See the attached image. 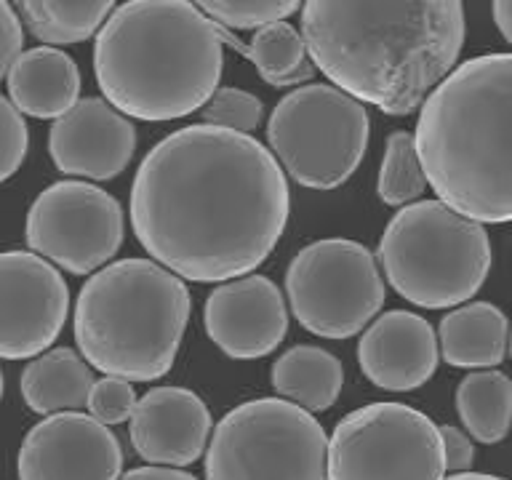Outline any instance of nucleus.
Wrapping results in <instances>:
<instances>
[{
  "label": "nucleus",
  "instance_id": "nucleus-25",
  "mask_svg": "<svg viewBox=\"0 0 512 480\" xmlns=\"http://www.w3.org/2000/svg\"><path fill=\"white\" fill-rule=\"evenodd\" d=\"M422 155L416 147V136L408 131H395L387 136L382 168L376 179V195L384 206H408L422 198L427 190Z\"/></svg>",
  "mask_w": 512,
  "mask_h": 480
},
{
  "label": "nucleus",
  "instance_id": "nucleus-1",
  "mask_svg": "<svg viewBox=\"0 0 512 480\" xmlns=\"http://www.w3.org/2000/svg\"><path fill=\"white\" fill-rule=\"evenodd\" d=\"M286 168L235 128L195 123L160 139L131 184L136 240L179 278H243L278 246L288 224Z\"/></svg>",
  "mask_w": 512,
  "mask_h": 480
},
{
  "label": "nucleus",
  "instance_id": "nucleus-8",
  "mask_svg": "<svg viewBox=\"0 0 512 480\" xmlns=\"http://www.w3.org/2000/svg\"><path fill=\"white\" fill-rule=\"evenodd\" d=\"M371 118L366 102L334 83H310L286 94L267 120V142L286 174L310 190H336L366 155Z\"/></svg>",
  "mask_w": 512,
  "mask_h": 480
},
{
  "label": "nucleus",
  "instance_id": "nucleus-31",
  "mask_svg": "<svg viewBox=\"0 0 512 480\" xmlns=\"http://www.w3.org/2000/svg\"><path fill=\"white\" fill-rule=\"evenodd\" d=\"M440 435H443V448H446V470L451 475L470 470L472 462H475L472 440L454 424H440Z\"/></svg>",
  "mask_w": 512,
  "mask_h": 480
},
{
  "label": "nucleus",
  "instance_id": "nucleus-23",
  "mask_svg": "<svg viewBox=\"0 0 512 480\" xmlns=\"http://www.w3.org/2000/svg\"><path fill=\"white\" fill-rule=\"evenodd\" d=\"M43 46H72L99 35L115 0H11Z\"/></svg>",
  "mask_w": 512,
  "mask_h": 480
},
{
  "label": "nucleus",
  "instance_id": "nucleus-21",
  "mask_svg": "<svg viewBox=\"0 0 512 480\" xmlns=\"http://www.w3.org/2000/svg\"><path fill=\"white\" fill-rule=\"evenodd\" d=\"M272 387L286 400L320 414L334 406L344 384V368L336 355L323 347L299 344L283 352L270 371Z\"/></svg>",
  "mask_w": 512,
  "mask_h": 480
},
{
  "label": "nucleus",
  "instance_id": "nucleus-14",
  "mask_svg": "<svg viewBox=\"0 0 512 480\" xmlns=\"http://www.w3.org/2000/svg\"><path fill=\"white\" fill-rule=\"evenodd\" d=\"M208 339L235 360H256L278 350L288 334L280 288L264 275H243L216 286L203 307Z\"/></svg>",
  "mask_w": 512,
  "mask_h": 480
},
{
  "label": "nucleus",
  "instance_id": "nucleus-20",
  "mask_svg": "<svg viewBox=\"0 0 512 480\" xmlns=\"http://www.w3.org/2000/svg\"><path fill=\"white\" fill-rule=\"evenodd\" d=\"M86 363L88 360L70 347L40 352L24 366L19 379L24 403L40 416L88 408L96 382Z\"/></svg>",
  "mask_w": 512,
  "mask_h": 480
},
{
  "label": "nucleus",
  "instance_id": "nucleus-35",
  "mask_svg": "<svg viewBox=\"0 0 512 480\" xmlns=\"http://www.w3.org/2000/svg\"><path fill=\"white\" fill-rule=\"evenodd\" d=\"M510 355H512V336H510Z\"/></svg>",
  "mask_w": 512,
  "mask_h": 480
},
{
  "label": "nucleus",
  "instance_id": "nucleus-30",
  "mask_svg": "<svg viewBox=\"0 0 512 480\" xmlns=\"http://www.w3.org/2000/svg\"><path fill=\"white\" fill-rule=\"evenodd\" d=\"M0 14H3V54H0V75L6 78L11 64L24 54V30H22V16L14 8L11 0L0 3Z\"/></svg>",
  "mask_w": 512,
  "mask_h": 480
},
{
  "label": "nucleus",
  "instance_id": "nucleus-5",
  "mask_svg": "<svg viewBox=\"0 0 512 480\" xmlns=\"http://www.w3.org/2000/svg\"><path fill=\"white\" fill-rule=\"evenodd\" d=\"M190 291L155 259H120L96 270L75 302L80 355L107 376L155 382L171 371L190 320Z\"/></svg>",
  "mask_w": 512,
  "mask_h": 480
},
{
  "label": "nucleus",
  "instance_id": "nucleus-29",
  "mask_svg": "<svg viewBox=\"0 0 512 480\" xmlns=\"http://www.w3.org/2000/svg\"><path fill=\"white\" fill-rule=\"evenodd\" d=\"M0 144H3V160H0V179L6 182L22 168L30 147V128L24 123V112L11 99H0Z\"/></svg>",
  "mask_w": 512,
  "mask_h": 480
},
{
  "label": "nucleus",
  "instance_id": "nucleus-28",
  "mask_svg": "<svg viewBox=\"0 0 512 480\" xmlns=\"http://www.w3.org/2000/svg\"><path fill=\"white\" fill-rule=\"evenodd\" d=\"M136 398L134 387L123 376H107L99 379L91 390V400H88V411L104 424H123L128 422L136 411Z\"/></svg>",
  "mask_w": 512,
  "mask_h": 480
},
{
  "label": "nucleus",
  "instance_id": "nucleus-12",
  "mask_svg": "<svg viewBox=\"0 0 512 480\" xmlns=\"http://www.w3.org/2000/svg\"><path fill=\"white\" fill-rule=\"evenodd\" d=\"M0 296L3 358H38L59 339L70 315V288L46 256L35 251H6L0 256Z\"/></svg>",
  "mask_w": 512,
  "mask_h": 480
},
{
  "label": "nucleus",
  "instance_id": "nucleus-22",
  "mask_svg": "<svg viewBox=\"0 0 512 480\" xmlns=\"http://www.w3.org/2000/svg\"><path fill=\"white\" fill-rule=\"evenodd\" d=\"M222 35L224 43L246 56L259 72V78L272 88L302 86L318 72L315 62L307 54L304 35H299V30L291 27L286 19L264 24V27L254 30V38L248 43L235 38L227 27H222Z\"/></svg>",
  "mask_w": 512,
  "mask_h": 480
},
{
  "label": "nucleus",
  "instance_id": "nucleus-24",
  "mask_svg": "<svg viewBox=\"0 0 512 480\" xmlns=\"http://www.w3.org/2000/svg\"><path fill=\"white\" fill-rule=\"evenodd\" d=\"M456 411L472 438L499 443L512 427V382L494 368L467 374L456 390Z\"/></svg>",
  "mask_w": 512,
  "mask_h": 480
},
{
  "label": "nucleus",
  "instance_id": "nucleus-33",
  "mask_svg": "<svg viewBox=\"0 0 512 480\" xmlns=\"http://www.w3.org/2000/svg\"><path fill=\"white\" fill-rule=\"evenodd\" d=\"M494 22L502 38L512 46V0H494Z\"/></svg>",
  "mask_w": 512,
  "mask_h": 480
},
{
  "label": "nucleus",
  "instance_id": "nucleus-7",
  "mask_svg": "<svg viewBox=\"0 0 512 480\" xmlns=\"http://www.w3.org/2000/svg\"><path fill=\"white\" fill-rule=\"evenodd\" d=\"M206 480H328L326 430L294 400L240 403L214 427Z\"/></svg>",
  "mask_w": 512,
  "mask_h": 480
},
{
  "label": "nucleus",
  "instance_id": "nucleus-13",
  "mask_svg": "<svg viewBox=\"0 0 512 480\" xmlns=\"http://www.w3.org/2000/svg\"><path fill=\"white\" fill-rule=\"evenodd\" d=\"M19 480H120L123 448L110 424L80 411L51 414L27 432Z\"/></svg>",
  "mask_w": 512,
  "mask_h": 480
},
{
  "label": "nucleus",
  "instance_id": "nucleus-19",
  "mask_svg": "<svg viewBox=\"0 0 512 480\" xmlns=\"http://www.w3.org/2000/svg\"><path fill=\"white\" fill-rule=\"evenodd\" d=\"M438 339L448 366L494 368L507 355L510 323L496 304L470 302L440 320Z\"/></svg>",
  "mask_w": 512,
  "mask_h": 480
},
{
  "label": "nucleus",
  "instance_id": "nucleus-6",
  "mask_svg": "<svg viewBox=\"0 0 512 480\" xmlns=\"http://www.w3.org/2000/svg\"><path fill=\"white\" fill-rule=\"evenodd\" d=\"M376 259L406 302L446 310L470 302L491 272V240L483 222L443 200H416L392 216Z\"/></svg>",
  "mask_w": 512,
  "mask_h": 480
},
{
  "label": "nucleus",
  "instance_id": "nucleus-10",
  "mask_svg": "<svg viewBox=\"0 0 512 480\" xmlns=\"http://www.w3.org/2000/svg\"><path fill=\"white\" fill-rule=\"evenodd\" d=\"M440 424L403 403H371L328 438V480H446Z\"/></svg>",
  "mask_w": 512,
  "mask_h": 480
},
{
  "label": "nucleus",
  "instance_id": "nucleus-16",
  "mask_svg": "<svg viewBox=\"0 0 512 480\" xmlns=\"http://www.w3.org/2000/svg\"><path fill=\"white\" fill-rule=\"evenodd\" d=\"M211 411L192 390L152 387L131 416V446L144 462L190 467L208 448Z\"/></svg>",
  "mask_w": 512,
  "mask_h": 480
},
{
  "label": "nucleus",
  "instance_id": "nucleus-15",
  "mask_svg": "<svg viewBox=\"0 0 512 480\" xmlns=\"http://www.w3.org/2000/svg\"><path fill=\"white\" fill-rule=\"evenodd\" d=\"M136 150V128L126 112L107 99L86 96L54 120L48 152L67 176L110 182L128 168Z\"/></svg>",
  "mask_w": 512,
  "mask_h": 480
},
{
  "label": "nucleus",
  "instance_id": "nucleus-32",
  "mask_svg": "<svg viewBox=\"0 0 512 480\" xmlns=\"http://www.w3.org/2000/svg\"><path fill=\"white\" fill-rule=\"evenodd\" d=\"M120 480H198V478L184 470L163 467V464H152V467H136V470H128Z\"/></svg>",
  "mask_w": 512,
  "mask_h": 480
},
{
  "label": "nucleus",
  "instance_id": "nucleus-26",
  "mask_svg": "<svg viewBox=\"0 0 512 480\" xmlns=\"http://www.w3.org/2000/svg\"><path fill=\"white\" fill-rule=\"evenodd\" d=\"M227 30H259L296 14L304 0H192Z\"/></svg>",
  "mask_w": 512,
  "mask_h": 480
},
{
  "label": "nucleus",
  "instance_id": "nucleus-4",
  "mask_svg": "<svg viewBox=\"0 0 512 480\" xmlns=\"http://www.w3.org/2000/svg\"><path fill=\"white\" fill-rule=\"evenodd\" d=\"M414 136L443 203L475 222H512V54L456 64L422 104Z\"/></svg>",
  "mask_w": 512,
  "mask_h": 480
},
{
  "label": "nucleus",
  "instance_id": "nucleus-27",
  "mask_svg": "<svg viewBox=\"0 0 512 480\" xmlns=\"http://www.w3.org/2000/svg\"><path fill=\"white\" fill-rule=\"evenodd\" d=\"M262 115V99L251 94V91H243V88L235 86L216 88V94L200 110L203 123L235 128V131H243V134H251L254 128H259Z\"/></svg>",
  "mask_w": 512,
  "mask_h": 480
},
{
  "label": "nucleus",
  "instance_id": "nucleus-18",
  "mask_svg": "<svg viewBox=\"0 0 512 480\" xmlns=\"http://www.w3.org/2000/svg\"><path fill=\"white\" fill-rule=\"evenodd\" d=\"M8 99L30 118H62L80 102V70L70 54L56 46L24 51L6 75Z\"/></svg>",
  "mask_w": 512,
  "mask_h": 480
},
{
  "label": "nucleus",
  "instance_id": "nucleus-17",
  "mask_svg": "<svg viewBox=\"0 0 512 480\" xmlns=\"http://www.w3.org/2000/svg\"><path fill=\"white\" fill-rule=\"evenodd\" d=\"M438 344L435 328L422 315L406 310L384 312L360 336V371L379 390L411 392L435 374Z\"/></svg>",
  "mask_w": 512,
  "mask_h": 480
},
{
  "label": "nucleus",
  "instance_id": "nucleus-9",
  "mask_svg": "<svg viewBox=\"0 0 512 480\" xmlns=\"http://www.w3.org/2000/svg\"><path fill=\"white\" fill-rule=\"evenodd\" d=\"M286 296L299 326L323 339H350L384 307V280L374 254L347 238L315 240L291 259Z\"/></svg>",
  "mask_w": 512,
  "mask_h": 480
},
{
  "label": "nucleus",
  "instance_id": "nucleus-2",
  "mask_svg": "<svg viewBox=\"0 0 512 480\" xmlns=\"http://www.w3.org/2000/svg\"><path fill=\"white\" fill-rule=\"evenodd\" d=\"M307 54L334 86L384 115H411L464 46L462 0H304Z\"/></svg>",
  "mask_w": 512,
  "mask_h": 480
},
{
  "label": "nucleus",
  "instance_id": "nucleus-34",
  "mask_svg": "<svg viewBox=\"0 0 512 480\" xmlns=\"http://www.w3.org/2000/svg\"><path fill=\"white\" fill-rule=\"evenodd\" d=\"M446 480H504L496 478V475H483V472H459V475H451Z\"/></svg>",
  "mask_w": 512,
  "mask_h": 480
},
{
  "label": "nucleus",
  "instance_id": "nucleus-3",
  "mask_svg": "<svg viewBox=\"0 0 512 480\" xmlns=\"http://www.w3.org/2000/svg\"><path fill=\"white\" fill-rule=\"evenodd\" d=\"M222 70V24L192 0H128L112 11L94 43V75L104 99L147 123L203 110Z\"/></svg>",
  "mask_w": 512,
  "mask_h": 480
},
{
  "label": "nucleus",
  "instance_id": "nucleus-11",
  "mask_svg": "<svg viewBox=\"0 0 512 480\" xmlns=\"http://www.w3.org/2000/svg\"><path fill=\"white\" fill-rule=\"evenodd\" d=\"M123 206L88 182H56L27 211V246L72 275H91L118 254L123 243Z\"/></svg>",
  "mask_w": 512,
  "mask_h": 480
}]
</instances>
